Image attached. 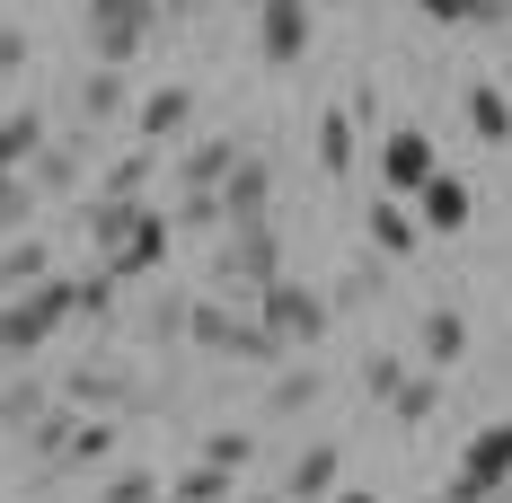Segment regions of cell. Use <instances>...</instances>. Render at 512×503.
Segmentation results:
<instances>
[{
  "label": "cell",
  "instance_id": "cell-1",
  "mask_svg": "<svg viewBox=\"0 0 512 503\" xmlns=\"http://www.w3.org/2000/svg\"><path fill=\"white\" fill-rule=\"evenodd\" d=\"M62 327H71V274H45L36 292H9V309H0V362L45 353Z\"/></svg>",
  "mask_w": 512,
  "mask_h": 503
},
{
  "label": "cell",
  "instance_id": "cell-2",
  "mask_svg": "<svg viewBox=\"0 0 512 503\" xmlns=\"http://www.w3.org/2000/svg\"><path fill=\"white\" fill-rule=\"evenodd\" d=\"M265 283H283V239H274V221H239L230 248H221V292L239 309H256Z\"/></svg>",
  "mask_w": 512,
  "mask_h": 503
},
{
  "label": "cell",
  "instance_id": "cell-3",
  "mask_svg": "<svg viewBox=\"0 0 512 503\" xmlns=\"http://www.w3.org/2000/svg\"><path fill=\"white\" fill-rule=\"evenodd\" d=\"M80 9H89V18H80V27H89V53H98L106 71H124L133 53L151 45V27H159V0H80Z\"/></svg>",
  "mask_w": 512,
  "mask_h": 503
},
{
  "label": "cell",
  "instance_id": "cell-4",
  "mask_svg": "<svg viewBox=\"0 0 512 503\" xmlns=\"http://www.w3.org/2000/svg\"><path fill=\"white\" fill-rule=\"evenodd\" d=\"M371 159H380V195H424L433 177H442V151H433V133H415V124H398V133H380L371 142Z\"/></svg>",
  "mask_w": 512,
  "mask_h": 503
},
{
  "label": "cell",
  "instance_id": "cell-5",
  "mask_svg": "<svg viewBox=\"0 0 512 503\" xmlns=\"http://www.w3.org/2000/svg\"><path fill=\"white\" fill-rule=\"evenodd\" d=\"M256 318H265L283 345H318V336H327V318H336V301H318L309 283L283 274V283H265V292H256Z\"/></svg>",
  "mask_w": 512,
  "mask_h": 503
},
{
  "label": "cell",
  "instance_id": "cell-6",
  "mask_svg": "<svg viewBox=\"0 0 512 503\" xmlns=\"http://www.w3.org/2000/svg\"><path fill=\"white\" fill-rule=\"evenodd\" d=\"M168 239H177V212H151V203H142V221L124 230V248H115V256H98V265L115 274V283H142L159 256H168Z\"/></svg>",
  "mask_w": 512,
  "mask_h": 503
},
{
  "label": "cell",
  "instance_id": "cell-7",
  "mask_svg": "<svg viewBox=\"0 0 512 503\" xmlns=\"http://www.w3.org/2000/svg\"><path fill=\"white\" fill-rule=\"evenodd\" d=\"M309 18H318V0H265V9H256V53H265V62H301L309 53Z\"/></svg>",
  "mask_w": 512,
  "mask_h": 503
},
{
  "label": "cell",
  "instance_id": "cell-8",
  "mask_svg": "<svg viewBox=\"0 0 512 503\" xmlns=\"http://www.w3.org/2000/svg\"><path fill=\"white\" fill-rule=\"evenodd\" d=\"M460 486H477V495H504V486H512V415H504V424H486V433H468Z\"/></svg>",
  "mask_w": 512,
  "mask_h": 503
},
{
  "label": "cell",
  "instance_id": "cell-9",
  "mask_svg": "<svg viewBox=\"0 0 512 503\" xmlns=\"http://www.w3.org/2000/svg\"><path fill=\"white\" fill-rule=\"evenodd\" d=\"M239 159H248V151H239V142H221V133L186 142V151H177V195H221Z\"/></svg>",
  "mask_w": 512,
  "mask_h": 503
},
{
  "label": "cell",
  "instance_id": "cell-10",
  "mask_svg": "<svg viewBox=\"0 0 512 503\" xmlns=\"http://www.w3.org/2000/svg\"><path fill=\"white\" fill-rule=\"evenodd\" d=\"M345 495V451L336 442H309L292 459V477H283V503H336Z\"/></svg>",
  "mask_w": 512,
  "mask_h": 503
},
{
  "label": "cell",
  "instance_id": "cell-11",
  "mask_svg": "<svg viewBox=\"0 0 512 503\" xmlns=\"http://www.w3.org/2000/svg\"><path fill=\"white\" fill-rule=\"evenodd\" d=\"M142 151H159V142H186V124H195V89L186 80H159L151 98H142Z\"/></svg>",
  "mask_w": 512,
  "mask_h": 503
},
{
  "label": "cell",
  "instance_id": "cell-12",
  "mask_svg": "<svg viewBox=\"0 0 512 503\" xmlns=\"http://www.w3.org/2000/svg\"><path fill=\"white\" fill-rule=\"evenodd\" d=\"M362 230H371V256H389V265L424 248V212H415L407 195H380V203H371V221H362Z\"/></svg>",
  "mask_w": 512,
  "mask_h": 503
},
{
  "label": "cell",
  "instance_id": "cell-13",
  "mask_svg": "<svg viewBox=\"0 0 512 503\" xmlns=\"http://www.w3.org/2000/svg\"><path fill=\"white\" fill-rule=\"evenodd\" d=\"M265 203H274V159L248 151L230 168V186H221V212H230V230H239V221H265Z\"/></svg>",
  "mask_w": 512,
  "mask_h": 503
},
{
  "label": "cell",
  "instance_id": "cell-14",
  "mask_svg": "<svg viewBox=\"0 0 512 503\" xmlns=\"http://www.w3.org/2000/svg\"><path fill=\"white\" fill-rule=\"evenodd\" d=\"M415 345H424V371H460V362H468V318L451 301H433V309H424V327H415Z\"/></svg>",
  "mask_w": 512,
  "mask_h": 503
},
{
  "label": "cell",
  "instance_id": "cell-15",
  "mask_svg": "<svg viewBox=\"0 0 512 503\" xmlns=\"http://www.w3.org/2000/svg\"><path fill=\"white\" fill-rule=\"evenodd\" d=\"M45 142H53L45 106H9V115H0V168H9V177H27V168H36V151H45Z\"/></svg>",
  "mask_w": 512,
  "mask_h": 503
},
{
  "label": "cell",
  "instance_id": "cell-16",
  "mask_svg": "<svg viewBox=\"0 0 512 503\" xmlns=\"http://www.w3.org/2000/svg\"><path fill=\"white\" fill-rule=\"evenodd\" d=\"M27 177H36V195H45V203L53 195H80V177H89V142H45Z\"/></svg>",
  "mask_w": 512,
  "mask_h": 503
},
{
  "label": "cell",
  "instance_id": "cell-17",
  "mask_svg": "<svg viewBox=\"0 0 512 503\" xmlns=\"http://www.w3.org/2000/svg\"><path fill=\"white\" fill-rule=\"evenodd\" d=\"M415 212H424V230H468V212H477V195H468V177H433L424 195H415Z\"/></svg>",
  "mask_w": 512,
  "mask_h": 503
},
{
  "label": "cell",
  "instance_id": "cell-18",
  "mask_svg": "<svg viewBox=\"0 0 512 503\" xmlns=\"http://www.w3.org/2000/svg\"><path fill=\"white\" fill-rule=\"evenodd\" d=\"M80 424H89V415H80V406H71V398H62V406H45V415L27 424V451L45 459V468H62V451L80 442Z\"/></svg>",
  "mask_w": 512,
  "mask_h": 503
},
{
  "label": "cell",
  "instance_id": "cell-19",
  "mask_svg": "<svg viewBox=\"0 0 512 503\" xmlns=\"http://www.w3.org/2000/svg\"><path fill=\"white\" fill-rule=\"evenodd\" d=\"M460 115H468V133H477V142H495V151L512 142V98H504V89H486V80H468Z\"/></svg>",
  "mask_w": 512,
  "mask_h": 503
},
{
  "label": "cell",
  "instance_id": "cell-20",
  "mask_svg": "<svg viewBox=\"0 0 512 503\" xmlns=\"http://www.w3.org/2000/svg\"><path fill=\"white\" fill-rule=\"evenodd\" d=\"M80 115H89V124H115V115H142V106H133V80L98 62V71L80 80Z\"/></svg>",
  "mask_w": 512,
  "mask_h": 503
},
{
  "label": "cell",
  "instance_id": "cell-21",
  "mask_svg": "<svg viewBox=\"0 0 512 503\" xmlns=\"http://www.w3.org/2000/svg\"><path fill=\"white\" fill-rule=\"evenodd\" d=\"M151 177H159V151H115V159H106V186H98V195H106V203H142V186H151Z\"/></svg>",
  "mask_w": 512,
  "mask_h": 503
},
{
  "label": "cell",
  "instance_id": "cell-22",
  "mask_svg": "<svg viewBox=\"0 0 512 503\" xmlns=\"http://www.w3.org/2000/svg\"><path fill=\"white\" fill-rule=\"evenodd\" d=\"M36 177H9V168H0V239H27V230H36Z\"/></svg>",
  "mask_w": 512,
  "mask_h": 503
},
{
  "label": "cell",
  "instance_id": "cell-23",
  "mask_svg": "<svg viewBox=\"0 0 512 503\" xmlns=\"http://www.w3.org/2000/svg\"><path fill=\"white\" fill-rule=\"evenodd\" d=\"M354 115H345V106H327V115H318V168H327V177H345V168H354Z\"/></svg>",
  "mask_w": 512,
  "mask_h": 503
},
{
  "label": "cell",
  "instance_id": "cell-24",
  "mask_svg": "<svg viewBox=\"0 0 512 503\" xmlns=\"http://www.w3.org/2000/svg\"><path fill=\"white\" fill-rule=\"evenodd\" d=\"M45 274H53V248H45V239H36V230L0 248V283H9V292H18V283H45Z\"/></svg>",
  "mask_w": 512,
  "mask_h": 503
},
{
  "label": "cell",
  "instance_id": "cell-25",
  "mask_svg": "<svg viewBox=\"0 0 512 503\" xmlns=\"http://www.w3.org/2000/svg\"><path fill=\"white\" fill-rule=\"evenodd\" d=\"M133 221H142V203H106V195H89V248H98V256H115Z\"/></svg>",
  "mask_w": 512,
  "mask_h": 503
},
{
  "label": "cell",
  "instance_id": "cell-26",
  "mask_svg": "<svg viewBox=\"0 0 512 503\" xmlns=\"http://www.w3.org/2000/svg\"><path fill=\"white\" fill-rule=\"evenodd\" d=\"M433 406H442V371H407V389L389 398L398 424H433Z\"/></svg>",
  "mask_w": 512,
  "mask_h": 503
},
{
  "label": "cell",
  "instance_id": "cell-27",
  "mask_svg": "<svg viewBox=\"0 0 512 503\" xmlns=\"http://www.w3.org/2000/svg\"><path fill=\"white\" fill-rule=\"evenodd\" d=\"M301 406H318V362H301V371H283V380L265 389V415H301Z\"/></svg>",
  "mask_w": 512,
  "mask_h": 503
},
{
  "label": "cell",
  "instance_id": "cell-28",
  "mask_svg": "<svg viewBox=\"0 0 512 503\" xmlns=\"http://www.w3.org/2000/svg\"><path fill=\"white\" fill-rule=\"evenodd\" d=\"M115 292H124V283H115V274H71V318H106V309H115Z\"/></svg>",
  "mask_w": 512,
  "mask_h": 503
},
{
  "label": "cell",
  "instance_id": "cell-29",
  "mask_svg": "<svg viewBox=\"0 0 512 503\" xmlns=\"http://www.w3.org/2000/svg\"><path fill=\"white\" fill-rule=\"evenodd\" d=\"M106 451H115V424H106V415H89V424H80V442L62 451V468H106Z\"/></svg>",
  "mask_w": 512,
  "mask_h": 503
},
{
  "label": "cell",
  "instance_id": "cell-30",
  "mask_svg": "<svg viewBox=\"0 0 512 503\" xmlns=\"http://www.w3.org/2000/svg\"><path fill=\"white\" fill-rule=\"evenodd\" d=\"M45 380H9V389H0V424H36V415H45Z\"/></svg>",
  "mask_w": 512,
  "mask_h": 503
},
{
  "label": "cell",
  "instance_id": "cell-31",
  "mask_svg": "<svg viewBox=\"0 0 512 503\" xmlns=\"http://www.w3.org/2000/svg\"><path fill=\"white\" fill-rule=\"evenodd\" d=\"M62 398H71V406H124V380H115V371H71Z\"/></svg>",
  "mask_w": 512,
  "mask_h": 503
},
{
  "label": "cell",
  "instance_id": "cell-32",
  "mask_svg": "<svg viewBox=\"0 0 512 503\" xmlns=\"http://www.w3.org/2000/svg\"><path fill=\"white\" fill-rule=\"evenodd\" d=\"M177 503H230V468H186V477H177Z\"/></svg>",
  "mask_w": 512,
  "mask_h": 503
},
{
  "label": "cell",
  "instance_id": "cell-33",
  "mask_svg": "<svg viewBox=\"0 0 512 503\" xmlns=\"http://www.w3.org/2000/svg\"><path fill=\"white\" fill-rule=\"evenodd\" d=\"M362 389H371V398L389 406L398 389H407V362H398V353H371V362H362Z\"/></svg>",
  "mask_w": 512,
  "mask_h": 503
},
{
  "label": "cell",
  "instance_id": "cell-34",
  "mask_svg": "<svg viewBox=\"0 0 512 503\" xmlns=\"http://www.w3.org/2000/svg\"><path fill=\"white\" fill-rule=\"evenodd\" d=\"M98 503H159V477H151V468H115Z\"/></svg>",
  "mask_w": 512,
  "mask_h": 503
},
{
  "label": "cell",
  "instance_id": "cell-35",
  "mask_svg": "<svg viewBox=\"0 0 512 503\" xmlns=\"http://www.w3.org/2000/svg\"><path fill=\"white\" fill-rule=\"evenodd\" d=\"M248 451H256V433H239V424H230V433H212V442H204V459H212V468H230V477L248 468Z\"/></svg>",
  "mask_w": 512,
  "mask_h": 503
},
{
  "label": "cell",
  "instance_id": "cell-36",
  "mask_svg": "<svg viewBox=\"0 0 512 503\" xmlns=\"http://www.w3.org/2000/svg\"><path fill=\"white\" fill-rule=\"evenodd\" d=\"M221 195H177V230H221Z\"/></svg>",
  "mask_w": 512,
  "mask_h": 503
},
{
  "label": "cell",
  "instance_id": "cell-37",
  "mask_svg": "<svg viewBox=\"0 0 512 503\" xmlns=\"http://www.w3.org/2000/svg\"><path fill=\"white\" fill-rule=\"evenodd\" d=\"M142 336H151V345H177V336H186V301H159L151 318H142Z\"/></svg>",
  "mask_w": 512,
  "mask_h": 503
},
{
  "label": "cell",
  "instance_id": "cell-38",
  "mask_svg": "<svg viewBox=\"0 0 512 503\" xmlns=\"http://www.w3.org/2000/svg\"><path fill=\"white\" fill-rule=\"evenodd\" d=\"M362 301H380V265H354V274L336 283V309H362Z\"/></svg>",
  "mask_w": 512,
  "mask_h": 503
},
{
  "label": "cell",
  "instance_id": "cell-39",
  "mask_svg": "<svg viewBox=\"0 0 512 503\" xmlns=\"http://www.w3.org/2000/svg\"><path fill=\"white\" fill-rule=\"evenodd\" d=\"M18 71H27V27L0 18V80H18Z\"/></svg>",
  "mask_w": 512,
  "mask_h": 503
},
{
  "label": "cell",
  "instance_id": "cell-40",
  "mask_svg": "<svg viewBox=\"0 0 512 503\" xmlns=\"http://www.w3.org/2000/svg\"><path fill=\"white\" fill-rule=\"evenodd\" d=\"M195 9H204V0H159V18H195Z\"/></svg>",
  "mask_w": 512,
  "mask_h": 503
},
{
  "label": "cell",
  "instance_id": "cell-41",
  "mask_svg": "<svg viewBox=\"0 0 512 503\" xmlns=\"http://www.w3.org/2000/svg\"><path fill=\"white\" fill-rule=\"evenodd\" d=\"M336 503H380V495H362V486H345V495H336Z\"/></svg>",
  "mask_w": 512,
  "mask_h": 503
},
{
  "label": "cell",
  "instance_id": "cell-42",
  "mask_svg": "<svg viewBox=\"0 0 512 503\" xmlns=\"http://www.w3.org/2000/svg\"><path fill=\"white\" fill-rule=\"evenodd\" d=\"M248 503H283V495H248Z\"/></svg>",
  "mask_w": 512,
  "mask_h": 503
},
{
  "label": "cell",
  "instance_id": "cell-43",
  "mask_svg": "<svg viewBox=\"0 0 512 503\" xmlns=\"http://www.w3.org/2000/svg\"><path fill=\"white\" fill-rule=\"evenodd\" d=\"M318 9H345V0H318Z\"/></svg>",
  "mask_w": 512,
  "mask_h": 503
},
{
  "label": "cell",
  "instance_id": "cell-44",
  "mask_svg": "<svg viewBox=\"0 0 512 503\" xmlns=\"http://www.w3.org/2000/svg\"><path fill=\"white\" fill-rule=\"evenodd\" d=\"M239 9H265V0H239Z\"/></svg>",
  "mask_w": 512,
  "mask_h": 503
},
{
  "label": "cell",
  "instance_id": "cell-45",
  "mask_svg": "<svg viewBox=\"0 0 512 503\" xmlns=\"http://www.w3.org/2000/svg\"><path fill=\"white\" fill-rule=\"evenodd\" d=\"M0 309H9V283H0Z\"/></svg>",
  "mask_w": 512,
  "mask_h": 503
},
{
  "label": "cell",
  "instance_id": "cell-46",
  "mask_svg": "<svg viewBox=\"0 0 512 503\" xmlns=\"http://www.w3.org/2000/svg\"><path fill=\"white\" fill-rule=\"evenodd\" d=\"M159 503H177V495H159Z\"/></svg>",
  "mask_w": 512,
  "mask_h": 503
},
{
  "label": "cell",
  "instance_id": "cell-47",
  "mask_svg": "<svg viewBox=\"0 0 512 503\" xmlns=\"http://www.w3.org/2000/svg\"><path fill=\"white\" fill-rule=\"evenodd\" d=\"M504 9H512V0H504Z\"/></svg>",
  "mask_w": 512,
  "mask_h": 503
}]
</instances>
